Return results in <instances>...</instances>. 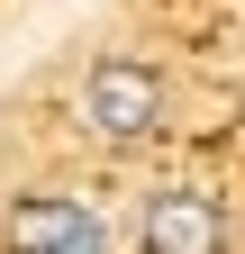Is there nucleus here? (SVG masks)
Listing matches in <instances>:
<instances>
[{
	"label": "nucleus",
	"mask_w": 245,
	"mask_h": 254,
	"mask_svg": "<svg viewBox=\"0 0 245 254\" xmlns=\"http://www.w3.org/2000/svg\"><path fill=\"white\" fill-rule=\"evenodd\" d=\"M82 127H91L100 145L155 136V127H164V82H155V64H127V55L91 64V82H82Z\"/></svg>",
	"instance_id": "obj_1"
},
{
	"label": "nucleus",
	"mask_w": 245,
	"mask_h": 254,
	"mask_svg": "<svg viewBox=\"0 0 245 254\" xmlns=\"http://www.w3.org/2000/svg\"><path fill=\"white\" fill-rule=\"evenodd\" d=\"M145 254H227V209L209 190H155L145 200Z\"/></svg>",
	"instance_id": "obj_2"
},
{
	"label": "nucleus",
	"mask_w": 245,
	"mask_h": 254,
	"mask_svg": "<svg viewBox=\"0 0 245 254\" xmlns=\"http://www.w3.org/2000/svg\"><path fill=\"white\" fill-rule=\"evenodd\" d=\"M0 236H9V254H91V209L82 200H18Z\"/></svg>",
	"instance_id": "obj_3"
}]
</instances>
